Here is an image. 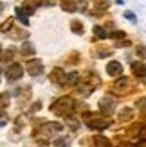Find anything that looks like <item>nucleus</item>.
<instances>
[{
  "label": "nucleus",
  "mask_w": 146,
  "mask_h": 147,
  "mask_svg": "<svg viewBox=\"0 0 146 147\" xmlns=\"http://www.w3.org/2000/svg\"><path fill=\"white\" fill-rule=\"evenodd\" d=\"M36 2H42V4H47V0H36Z\"/></svg>",
  "instance_id": "obj_20"
},
{
  "label": "nucleus",
  "mask_w": 146,
  "mask_h": 147,
  "mask_svg": "<svg viewBox=\"0 0 146 147\" xmlns=\"http://www.w3.org/2000/svg\"><path fill=\"white\" fill-rule=\"evenodd\" d=\"M22 54H34V49L31 43H25L24 47H22Z\"/></svg>",
  "instance_id": "obj_14"
},
{
  "label": "nucleus",
  "mask_w": 146,
  "mask_h": 147,
  "mask_svg": "<svg viewBox=\"0 0 146 147\" xmlns=\"http://www.w3.org/2000/svg\"><path fill=\"white\" fill-rule=\"evenodd\" d=\"M14 13H16V16L20 18V22H22V24H24V25H29V20H27V14H25L24 11H22V7H16V9H14Z\"/></svg>",
  "instance_id": "obj_8"
},
{
  "label": "nucleus",
  "mask_w": 146,
  "mask_h": 147,
  "mask_svg": "<svg viewBox=\"0 0 146 147\" xmlns=\"http://www.w3.org/2000/svg\"><path fill=\"white\" fill-rule=\"evenodd\" d=\"M22 74H24L22 65L20 63H11L9 68H7V72H5V76H7V79H9V81H16V79L22 77Z\"/></svg>",
  "instance_id": "obj_2"
},
{
  "label": "nucleus",
  "mask_w": 146,
  "mask_h": 147,
  "mask_svg": "<svg viewBox=\"0 0 146 147\" xmlns=\"http://www.w3.org/2000/svg\"><path fill=\"white\" fill-rule=\"evenodd\" d=\"M134 74L135 76H139V77H144V63H137V65H134Z\"/></svg>",
  "instance_id": "obj_10"
},
{
  "label": "nucleus",
  "mask_w": 146,
  "mask_h": 147,
  "mask_svg": "<svg viewBox=\"0 0 146 147\" xmlns=\"http://www.w3.org/2000/svg\"><path fill=\"white\" fill-rule=\"evenodd\" d=\"M0 50H2V49H0Z\"/></svg>",
  "instance_id": "obj_21"
},
{
  "label": "nucleus",
  "mask_w": 146,
  "mask_h": 147,
  "mask_svg": "<svg viewBox=\"0 0 146 147\" xmlns=\"http://www.w3.org/2000/svg\"><path fill=\"white\" fill-rule=\"evenodd\" d=\"M78 81H79V76H78L76 72H72V74H69V76H67V79H65V83H67V84H76Z\"/></svg>",
  "instance_id": "obj_11"
},
{
  "label": "nucleus",
  "mask_w": 146,
  "mask_h": 147,
  "mask_svg": "<svg viewBox=\"0 0 146 147\" xmlns=\"http://www.w3.org/2000/svg\"><path fill=\"white\" fill-rule=\"evenodd\" d=\"M42 72H43V65L40 61H31L29 63V74H31V76H38Z\"/></svg>",
  "instance_id": "obj_5"
},
{
  "label": "nucleus",
  "mask_w": 146,
  "mask_h": 147,
  "mask_svg": "<svg viewBox=\"0 0 146 147\" xmlns=\"http://www.w3.org/2000/svg\"><path fill=\"white\" fill-rule=\"evenodd\" d=\"M106 72H108V76H112V77H117L119 74L123 72V65L119 61H110L106 65Z\"/></svg>",
  "instance_id": "obj_3"
},
{
  "label": "nucleus",
  "mask_w": 146,
  "mask_h": 147,
  "mask_svg": "<svg viewBox=\"0 0 146 147\" xmlns=\"http://www.w3.org/2000/svg\"><path fill=\"white\" fill-rule=\"evenodd\" d=\"M61 7H63L65 11H69V13H74V11H78V7H76V4L72 2V0H63Z\"/></svg>",
  "instance_id": "obj_7"
},
{
  "label": "nucleus",
  "mask_w": 146,
  "mask_h": 147,
  "mask_svg": "<svg viewBox=\"0 0 146 147\" xmlns=\"http://www.w3.org/2000/svg\"><path fill=\"white\" fill-rule=\"evenodd\" d=\"M101 111L110 115V113L114 111V102L108 100V99H103V100H101Z\"/></svg>",
  "instance_id": "obj_6"
},
{
  "label": "nucleus",
  "mask_w": 146,
  "mask_h": 147,
  "mask_svg": "<svg viewBox=\"0 0 146 147\" xmlns=\"http://www.w3.org/2000/svg\"><path fill=\"white\" fill-rule=\"evenodd\" d=\"M94 144H101V145H108V144H110V142H108V140H105V138H101V136H96V138H94Z\"/></svg>",
  "instance_id": "obj_17"
},
{
  "label": "nucleus",
  "mask_w": 146,
  "mask_h": 147,
  "mask_svg": "<svg viewBox=\"0 0 146 147\" xmlns=\"http://www.w3.org/2000/svg\"><path fill=\"white\" fill-rule=\"evenodd\" d=\"M72 106H74V100L69 99V97H63L53 104V111L56 115H69L72 111Z\"/></svg>",
  "instance_id": "obj_1"
},
{
  "label": "nucleus",
  "mask_w": 146,
  "mask_h": 147,
  "mask_svg": "<svg viewBox=\"0 0 146 147\" xmlns=\"http://www.w3.org/2000/svg\"><path fill=\"white\" fill-rule=\"evenodd\" d=\"M94 34H96V36H98L99 40H105V38H108L106 31H105L103 27H99V25H96V27H94Z\"/></svg>",
  "instance_id": "obj_9"
},
{
  "label": "nucleus",
  "mask_w": 146,
  "mask_h": 147,
  "mask_svg": "<svg viewBox=\"0 0 146 147\" xmlns=\"http://www.w3.org/2000/svg\"><path fill=\"white\" fill-rule=\"evenodd\" d=\"M110 38H115V40H121V38H125V32L123 31H115V32H112V34H108Z\"/></svg>",
  "instance_id": "obj_16"
},
{
  "label": "nucleus",
  "mask_w": 146,
  "mask_h": 147,
  "mask_svg": "<svg viewBox=\"0 0 146 147\" xmlns=\"http://www.w3.org/2000/svg\"><path fill=\"white\" fill-rule=\"evenodd\" d=\"M7 122V115L2 113V109H0V126H4V124Z\"/></svg>",
  "instance_id": "obj_18"
},
{
  "label": "nucleus",
  "mask_w": 146,
  "mask_h": 147,
  "mask_svg": "<svg viewBox=\"0 0 146 147\" xmlns=\"http://www.w3.org/2000/svg\"><path fill=\"white\" fill-rule=\"evenodd\" d=\"M125 16H126L128 20H132V22L135 20V14H134V13H130V11H126V13H125Z\"/></svg>",
  "instance_id": "obj_19"
},
{
  "label": "nucleus",
  "mask_w": 146,
  "mask_h": 147,
  "mask_svg": "<svg viewBox=\"0 0 146 147\" xmlns=\"http://www.w3.org/2000/svg\"><path fill=\"white\" fill-rule=\"evenodd\" d=\"M11 25H13V18H7V22H4L0 29H2V32H5V31H9V29H11Z\"/></svg>",
  "instance_id": "obj_15"
},
{
  "label": "nucleus",
  "mask_w": 146,
  "mask_h": 147,
  "mask_svg": "<svg viewBox=\"0 0 146 147\" xmlns=\"http://www.w3.org/2000/svg\"><path fill=\"white\" fill-rule=\"evenodd\" d=\"M132 115H134L132 109H130V108H125V109H123V111L119 113V119H121V120H123V119H130Z\"/></svg>",
  "instance_id": "obj_12"
},
{
  "label": "nucleus",
  "mask_w": 146,
  "mask_h": 147,
  "mask_svg": "<svg viewBox=\"0 0 146 147\" xmlns=\"http://www.w3.org/2000/svg\"><path fill=\"white\" fill-rule=\"evenodd\" d=\"M72 31H74L76 34H81L83 32V25L79 24V22H72Z\"/></svg>",
  "instance_id": "obj_13"
},
{
  "label": "nucleus",
  "mask_w": 146,
  "mask_h": 147,
  "mask_svg": "<svg viewBox=\"0 0 146 147\" xmlns=\"http://www.w3.org/2000/svg\"><path fill=\"white\" fill-rule=\"evenodd\" d=\"M87 126L92 129H105L110 126V122L108 120H87Z\"/></svg>",
  "instance_id": "obj_4"
}]
</instances>
